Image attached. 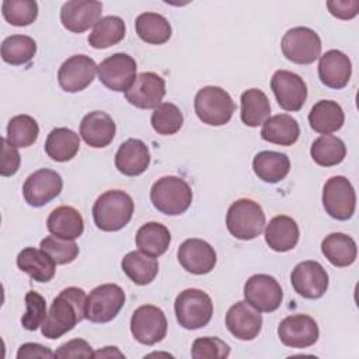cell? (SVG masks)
Returning a JSON list of instances; mask_svg holds the SVG:
<instances>
[{
	"label": "cell",
	"instance_id": "1",
	"mask_svg": "<svg viewBox=\"0 0 359 359\" xmlns=\"http://www.w3.org/2000/svg\"><path fill=\"white\" fill-rule=\"evenodd\" d=\"M86 292L70 286L63 289L52 302L41 332L48 339H57L72 331L77 323L86 318Z\"/></svg>",
	"mask_w": 359,
	"mask_h": 359
},
{
	"label": "cell",
	"instance_id": "2",
	"mask_svg": "<svg viewBox=\"0 0 359 359\" xmlns=\"http://www.w3.org/2000/svg\"><path fill=\"white\" fill-rule=\"evenodd\" d=\"M133 199L121 189H109L101 194L93 205V219L102 231H118L132 219Z\"/></svg>",
	"mask_w": 359,
	"mask_h": 359
},
{
	"label": "cell",
	"instance_id": "3",
	"mask_svg": "<svg viewBox=\"0 0 359 359\" xmlns=\"http://www.w3.org/2000/svg\"><path fill=\"white\" fill-rule=\"evenodd\" d=\"M150 201L158 212L168 216H178L191 206L192 189L184 178L165 175L153 184Z\"/></svg>",
	"mask_w": 359,
	"mask_h": 359
},
{
	"label": "cell",
	"instance_id": "4",
	"mask_svg": "<svg viewBox=\"0 0 359 359\" xmlns=\"http://www.w3.org/2000/svg\"><path fill=\"white\" fill-rule=\"evenodd\" d=\"M226 227L238 240H252L265 227V213L255 201L248 198L237 199L227 209Z\"/></svg>",
	"mask_w": 359,
	"mask_h": 359
},
{
	"label": "cell",
	"instance_id": "5",
	"mask_svg": "<svg viewBox=\"0 0 359 359\" xmlns=\"http://www.w3.org/2000/svg\"><path fill=\"white\" fill-rule=\"evenodd\" d=\"M174 311L178 324L185 330H198L209 324L213 316L210 296L201 289H185L174 302Z\"/></svg>",
	"mask_w": 359,
	"mask_h": 359
},
{
	"label": "cell",
	"instance_id": "6",
	"mask_svg": "<svg viewBox=\"0 0 359 359\" xmlns=\"http://www.w3.org/2000/svg\"><path fill=\"white\" fill-rule=\"evenodd\" d=\"M194 108L196 116L210 126L226 125L236 111L231 95L222 87L216 86H206L201 88L195 95Z\"/></svg>",
	"mask_w": 359,
	"mask_h": 359
},
{
	"label": "cell",
	"instance_id": "7",
	"mask_svg": "<svg viewBox=\"0 0 359 359\" xmlns=\"http://www.w3.org/2000/svg\"><path fill=\"white\" fill-rule=\"evenodd\" d=\"M125 304V292L115 283H104L94 287L86 300V318L104 324L112 321Z\"/></svg>",
	"mask_w": 359,
	"mask_h": 359
},
{
	"label": "cell",
	"instance_id": "8",
	"mask_svg": "<svg viewBox=\"0 0 359 359\" xmlns=\"http://www.w3.org/2000/svg\"><path fill=\"white\" fill-rule=\"evenodd\" d=\"M280 48L287 60L296 65H310L321 55V39L309 27H294L286 31Z\"/></svg>",
	"mask_w": 359,
	"mask_h": 359
},
{
	"label": "cell",
	"instance_id": "9",
	"mask_svg": "<svg viewBox=\"0 0 359 359\" xmlns=\"http://www.w3.org/2000/svg\"><path fill=\"white\" fill-rule=\"evenodd\" d=\"M323 206L325 212L337 220H348L356 208V194L351 181L344 175L327 180L323 188Z\"/></svg>",
	"mask_w": 359,
	"mask_h": 359
},
{
	"label": "cell",
	"instance_id": "10",
	"mask_svg": "<svg viewBox=\"0 0 359 359\" xmlns=\"http://www.w3.org/2000/svg\"><path fill=\"white\" fill-rule=\"evenodd\" d=\"M130 332L143 345H154L167 335V318L164 311L153 304L137 307L130 317Z\"/></svg>",
	"mask_w": 359,
	"mask_h": 359
},
{
	"label": "cell",
	"instance_id": "11",
	"mask_svg": "<svg viewBox=\"0 0 359 359\" xmlns=\"http://www.w3.org/2000/svg\"><path fill=\"white\" fill-rule=\"evenodd\" d=\"M244 299L259 313H271L279 309L283 292L279 282L266 273H255L244 285Z\"/></svg>",
	"mask_w": 359,
	"mask_h": 359
},
{
	"label": "cell",
	"instance_id": "12",
	"mask_svg": "<svg viewBox=\"0 0 359 359\" xmlns=\"http://www.w3.org/2000/svg\"><path fill=\"white\" fill-rule=\"evenodd\" d=\"M136 62L128 53H114L105 57L97 69L100 81L112 91H126L136 79Z\"/></svg>",
	"mask_w": 359,
	"mask_h": 359
},
{
	"label": "cell",
	"instance_id": "13",
	"mask_svg": "<svg viewBox=\"0 0 359 359\" xmlns=\"http://www.w3.org/2000/svg\"><path fill=\"white\" fill-rule=\"evenodd\" d=\"M63 188V180L59 172L41 168L27 177L22 185V195L29 206L41 208L59 196Z\"/></svg>",
	"mask_w": 359,
	"mask_h": 359
},
{
	"label": "cell",
	"instance_id": "14",
	"mask_svg": "<svg viewBox=\"0 0 359 359\" xmlns=\"http://www.w3.org/2000/svg\"><path fill=\"white\" fill-rule=\"evenodd\" d=\"M271 88L278 105L290 112L302 109L307 100V86L304 80L289 70H276L271 79Z\"/></svg>",
	"mask_w": 359,
	"mask_h": 359
},
{
	"label": "cell",
	"instance_id": "15",
	"mask_svg": "<svg viewBox=\"0 0 359 359\" xmlns=\"http://www.w3.org/2000/svg\"><path fill=\"white\" fill-rule=\"evenodd\" d=\"M98 66L87 55L67 57L57 72V83L66 93H79L87 88L97 73Z\"/></svg>",
	"mask_w": 359,
	"mask_h": 359
},
{
	"label": "cell",
	"instance_id": "16",
	"mask_svg": "<svg viewBox=\"0 0 359 359\" xmlns=\"http://www.w3.org/2000/svg\"><path fill=\"white\" fill-rule=\"evenodd\" d=\"M318 335L320 331L316 320L307 314L287 316L278 327L280 342L289 348H309L317 342Z\"/></svg>",
	"mask_w": 359,
	"mask_h": 359
},
{
	"label": "cell",
	"instance_id": "17",
	"mask_svg": "<svg viewBox=\"0 0 359 359\" xmlns=\"http://www.w3.org/2000/svg\"><path fill=\"white\" fill-rule=\"evenodd\" d=\"M290 282L294 292L302 297L320 299L328 289V273L320 262L309 259L293 268Z\"/></svg>",
	"mask_w": 359,
	"mask_h": 359
},
{
	"label": "cell",
	"instance_id": "18",
	"mask_svg": "<svg viewBox=\"0 0 359 359\" xmlns=\"http://www.w3.org/2000/svg\"><path fill=\"white\" fill-rule=\"evenodd\" d=\"M165 95V81L153 72H143L136 76L133 84L125 91L129 104L142 109H154Z\"/></svg>",
	"mask_w": 359,
	"mask_h": 359
},
{
	"label": "cell",
	"instance_id": "19",
	"mask_svg": "<svg viewBox=\"0 0 359 359\" xmlns=\"http://www.w3.org/2000/svg\"><path fill=\"white\" fill-rule=\"evenodd\" d=\"M102 3L95 0H72L66 1L60 8L62 25L74 34L90 29L101 20Z\"/></svg>",
	"mask_w": 359,
	"mask_h": 359
},
{
	"label": "cell",
	"instance_id": "20",
	"mask_svg": "<svg viewBox=\"0 0 359 359\" xmlns=\"http://www.w3.org/2000/svg\"><path fill=\"white\" fill-rule=\"evenodd\" d=\"M177 258L181 266L194 275L209 273L217 261L213 247L201 238L185 240L177 251Z\"/></svg>",
	"mask_w": 359,
	"mask_h": 359
},
{
	"label": "cell",
	"instance_id": "21",
	"mask_svg": "<svg viewBox=\"0 0 359 359\" xmlns=\"http://www.w3.org/2000/svg\"><path fill=\"white\" fill-rule=\"evenodd\" d=\"M226 327L237 339L251 341L261 332L262 316L245 300L237 302L227 310Z\"/></svg>",
	"mask_w": 359,
	"mask_h": 359
},
{
	"label": "cell",
	"instance_id": "22",
	"mask_svg": "<svg viewBox=\"0 0 359 359\" xmlns=\"http://www.w3.org/2000/svg\"><path fill=\"white\" fill-rule=\"evenodd\" d=\"M352 63L351 59L338 49L327 50L320 56L318 62V77L320 81L330 88H344L351 79Z\"/></svg>",
	"mask_w": 359,
	"mask_h": 359
},
{
	"label": "cell",
	"instance_id": "23",
	"mask_svg": "<svg viewBox=\"0 0 359 359\" xmlns=\"http://www.w3.org/2000/svg\"><path fill=\"white\" fill-rule=\"evenodd\" d=\"M150 164V151L147 144L140 139H128L115 154L116 170L128 177L143 174Z\"/></svg>",
	"mask_w": 359,
	"mask_h": 359
},
{
	"label": "cell",
	"instance_id": "24",
	"mask_svg": "<svg viewBox=\"0 0 359 359\" xmlns=\"http://www.w3.org/2000/svg\"><path fill=\"white\" fill-rule=\"evenodd\" d=\"M115 122L104 111H93L87 114L80 123V136L94 149L107 147L115 137Z\"/></svg>",
	"mask_w": 359,
	"mask_h": 359
},
{
	"label": "cell",
	"instance_id": "25",
	"mask_svg": "<svg viewBox=\"0 0 359 359\" xmlns=\"http://www.w3.org/2000/svg\"><path fill=\"white\" fill-rule=\"evenodd\" d=\"M299 226L294 219L279 215L269 220L265 227V243L276 252H286L296 247L299 241Z\"/></svg>",
	"mask_w": 359,
	"mask_h": 359
},
{
	"label": "cell",
	"instance_id": "26",
	"mask_svg": "<svg viewBox=\"0 0 359 359\" xmlns=\"http://www.w3.org/2000/svg\"><path fill=\"white\" fill-rule=\"evenodd\" d=\"M46 227L49 233L56 237L76 240L84 231V220L77 209L63 205L49 213L46 219Z\"/></svg>",
	"mask_w": 359,
	"mask_h": 359
},
{
	"label": "cell",
	"instance_id": "27",
	"mask_svg": "<svg viewBox=\"0 0 359 359\" xmlns=\"http://www.w3.org/2000/svg\"><path fill=\"white\" fill-rule=\"evenodd\" d=\"M17 266L36 282H49L56 272V262L43 250L27 247L17 255Z\"/></svg>",
	"mask_w": 359,
	"mask_h": 359
},
{
	"label": "cell",
	"instance_id": "28",
	"mask_svg": "<svg viewBox=\"0 0 359 359\" xmlns=\"http://www.w3.org/2000/svg\"><path fill=\"white\" fill-rule=\"evenodd\" d=\"M345 121L344 111L337 101L320 100L309 112V123L311 129L321 135H330L342 128Z\"/></svg>",
	"mask_w": 359,
	"mask_h": 359
},
{
	"label": "cell",
	"instance_id": "29",
	"mask_svg": "<svg viewBox=\"0 0 359 359\" xmlns=\"http://www.w3.org/2000/svg\"><path fill=\"white\" fill-rule=\"evenodd\" d=\"M300 136V126L297 121L287 114H278L269 116L261 129V137L265 142L279 144V146H292L297 142Z\"/></svg>",
	"mask_w": 359,
	"mask_h": 359
},
{
	"label": "cell",
	"instance_id": "30",
	"mask_svg": "<svg viewBox=\"0 0 359 359\" xmlns=\"http://www.w3.org/2000/svg\"><path fill=\"white\" fill-rule=\"evenodd\" d=\"M255 175L268 184H276L289 174L290 160L285 153L264 150L255 154L252 160Z\"/></svg>",
	"mask_w": 359,
	"mask_h": 359
},
{
	"label": "cell",
	"instance_id": "31",
	"mask_svg": "<svg viewBox=\"0 0 359 359\" xmlns=\"http://www.w3.org/2000/svg\"><path fill=\"white\" fill-rule=\"evenodd\" d=\"M321 252L330 264L338 268L349 266L355 262L358 248L355 240L345 233H331L321 243Z\"/></svg>",
	"mask_w": 359,
	"mask_h": 359
},
{
	"label": "cell",
	"instance_id": "32",
	"mask_svg": "<svg viewBox=\"0 0 359 359\" xmlns=\"http://www.w3.org/2000/svg\"><path fill=\"white\" fill-rule=\"evenodd\" d=\"M80 149L79 135L69 128H55L45 142V151L53 161L65 163L76 157Z\"/></svg>",
	"mask_w": 359,
	"mask_h": 359
},
{
	"label": "cell",
	"instance_id": "33",
	"mask_svg": "<svg viewBox=\"0 0 359 359\" xmlns=\"http://www.w3.org/2000/svg\"><path fill=\"white\" fill-rule=\"evenodd\" d=\"M121 268L133 283L140 286L151 283L158 273L157 259L142 251L128 252L121 261Z\"/></svg>",
	"mask_w": 359,
	"mask_h": 359
},
{
	"label": "cell",
	"instance_id": "34",
	"mask_svg": "<svg viewBox=\"0 0 359 359\" xmlns=\"http://www.w3.org/2000/svg\"><path fill=\"white\" fill-rule=\"evenodd\" d=\"M171 243L168 229L158 222H149L143 224L136 233V247L139 251L150 257L163 255Z\"/></svg>",
	"mask_w": 359,
	"mask_h": 359
},
{
	"label": "cell",
	"instance_id": "35",
	"mask_svg": "<svg viewBox=\"0 0 359 359\" xmlns=\"http://www.w3.org/2000/svg\"><path fill=\"white\" fill-rule=\"evenodd\" d=\"M241 121L250 128L262 125L271 115V104L266 94L258 88L245 90L241 94Z\"/></svg>",
	"mask_w": 359,
	"mask_h": 359
},
{
	"label": "cell",
	"instance_id": "36",
	"mask_svg": "<svg viewBox=\"0 0 359 359\" xmlns=\"http://www.w3.org/2000/svg\"><path fill=\"white\" fill-rule=\"evenodd\" d=\"M139 38L151 45H163L171 38V25L168 20L158 13H142L135 21Z\"/></svg>",
	"mask_w": 359,
	"mask_h": 359
},
{
	"label": "cell",
	"instance_id": "37",
	"mask_svg": "<svg viewBox=\"0 0 359 359\" xmlns=\"http://www.w3.org/2000/svg\"><path fill=\"white\" fill-rule=\"evenodd\" d=\"M126 27L121 17L107 15L102 17L88 35V43L94 49H107L119 43L125 38Z\"/></svg>",
	"mask_w": 359,
	"mask_h": 359
},
{
	"label": "cell",
	"instance_id": "38",
	"mask_svg": "<svg viewBox=\"0 0 359 359\" xmlns=\"http://www.w3.org/2000/svg\"><path fill=\"white\" fill-rule=\"evenodd\" d=\"M310 156L318 165L332 167L344 161L346 156V147L339 137L332 135H321L313 142L310 147Z\"/></svg>",
	"mask_w": 359,
	"mask_h": 359
},
{
	"label": "cell",
	"instance_id": "39",
	"mask_svg": "<svg viewBox=\"0 0 359 359\" xmlns=\"http://www.w3.org/2000/svg\"><path fill=\"white\" fill-rule=\"evenodd\" d=\"M1 59L13 66L25 65L36 53V42L28 35H11L1 42Z\"/></svg>",
	"mask_w": 359,
	"mask_h": 359
},
{
	"label": "cell",
	"instance_id": "40",
	"mask_svg": "<svg viewBox=\"0 0 359 359\" xmlns=\"http://www.w3.org/2000/svg\"><path fill=\"white\" fill-rule=\"evenodd\" d=\"M39 135L38 122L29 115H15L7 125L6 139L15 147L32 146Z\"/></svg>",
	"mask_w": 359,
	"mask_h": 359
},
{
	"label": "cell",
	"instance_id": "41",
	"mask_svg": "<svg viewBox=\"0 0 359 359\" xmlns=\"http://www.w3.org/2000/svg\"><path fill=\"white\" fill-rule=\"evenodd\" d=\"M150 122L158 135L168 136L177 133L182 128L184 116L175 104L163 102L154 108Z\"/></svg>",
	"mask_w": 359,
	"mask_h": 359
},
{
	"label": "cell",
	"instance_id": "42",
	"mask_svg": "<svg viewBox=\"0 0 359 359\" xmlns=\"http://www.w3.org/2000/svg\"><path fill=\"white\" fill-rule=\"evenodd\" d=\"M4 20L14 27H27L38 17V4L34 0H4L1 3Z\"/></svg>",
	"mask_w": 359,
	"mask_h": 359
},
{
	"label": "cell",
	"instance_id": "43",
	"mask_svg": "<svg viewBox=\"0 0 359 359\" xmlns=\"http://www.w3.org/2000/svg\"><path fill=\"white\" fill-rule=\"evenodd\" d=\"M41 250L50 255L56 265H66L76 259L79 255V245L74 240H66L56 236H48L41 241Z\"/></svg>",
	"mask_w": 359,
	"mask_h": 359
},
{
	"label": "cell",
	"instance_id": "44",
	"mask_svg": "<svg viewBox=\"0 0 359 359\" xmlns=\"http://www.w3.org/2000/svg\"><path fill=\"white\" fill-rule=\"evenodd\" d=\"M25 313L21 317V324L28 331H35L46 318V302L45 299L34 290L25 294Z\"/></svg>",
	"mask_w": 359,
	"mask_h": 359
},
{
	"label": "cell",
	"instance_id": "45",
	"mask_svg": "<svg viewBox=\"0 0 359 359\" xmlns=\"http://www.w3.org/2000/svg\"><path fill=\"white\" fill-rule=\"evenodd\" d=\"M194 359H224L230 355V346L216 337L196 338L192 344Z\"/></svg>",
	"mask_w": 359,
	"mask_h": 359
},
{
	"label": "cell",
	"instance_id": "46",
	"mask_svg": "<svg viewBox=\"0 0 359 359\" xmlns=\"http://www.w3.org/2000/svg\"><path fill=\"white\" fill-rule=\"evenodd\" d=\"M21 157L15 146H13L6 137L1 139V164H0V174L3 177L14 175L20 168Z\"/></svg>",
	"mask_w": 359,
	"mask_h": 359
},
{
	"label": "cell",
	"instance_id": "47",
	"mask_svg": "<svg viewBox=\"0 0 359 359\" xmlns=\"http://www.w3.org/2000/svg\"><path fill=\"white\" fill-rule=\"evenodd\" d=\"M55 358H94L91 345L81 338L70 339L55 351Z\"/></svg>",
	"mask_w": 359,
	"mask_h": 359
},
{
	"label": "cell",
	"instance_id": "48",
	"mask_svg": "<svg viewBox=\"0 0 359 359\" xmlns=\"http://www.w3.org/2000/svg\"><path fill=\"white\" fill-rule=\"evenodd\" d=\"M328 11L339 20H351L359 13L358 0H330L327 1Z\"/></svg>",
	"mask_w": 359,
	"mask_h": 359
},
{
	"label": "cell",
	"instance_id": "49",
	"mask_svg": "<svg viewBox=\"0 0 359 359\" xmlns=\"http://www.w3.org/2000/svg\"><path fill=\"white\" fill-rule=\"evenodd\" d=\"M55 352H52L48 346H43L41 344H34V342H27L22 344L18 348L17 352V359H32V358H53Z\"/></svg>",
	"mask_w": 359,
	"mask_h": 359
},
{
	"label": "cell",
	"instance_id": "50",
	"mask_svg": "<svg viewBox=\"0 0 359 359\" xmlns=\"http://www.w3.org/2000/svg\"><path fill=\"white\" fill-rule=\"evenodd\" d=\"M111 358V356H119V358H125L123 353H121L116 346H105L104 349L94 352V358Z\"/></svg>",
	"mask_w": 359,
	"mask_h": 359
}]
</instances>
